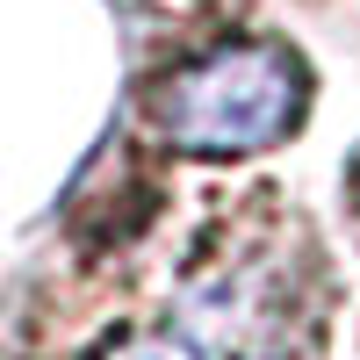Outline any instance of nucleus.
Wrapping results in <instances>:
<instances>
[{
  "label": "nucleus",
  "instance_id": "nucleus-1",
  "mask_svg": "<svg viewBox=\"0 0 360 360\" xmlns=\"http://www.w3.org/2000/svg\"><path fill=\"white\" fill-rule=\"evenodd\" d=\"M303 115V65L274 44H238L188 65L166 94H159V123L173 144L209 159H238V152H259L295 130Z\"/></svg>",
  "mask_w": 360,
  "mask_h": 360
},
{
  "label": "nucleus",
  "instance_id": "nucleus-2",
  "mask_svg": "<svg viewBox=\"0 0 360 360\" xmlns=\"http://www.w3.org/2000/svg\"><path fill=\"white\" fill-rule=\"evenodd\" d=\"M310 303L303 295V274H295V245H238V252H217L202 259L188 281H180V324L217 346L231 360H288L295 346L310 339Z\"/></svg>",
  "mask_w": 360,
  "mask_h": 360
},
{
  "label": "nucleus",
  "instance_id": "nucleus-3",
  "mask_svg": "<svg viewBox=\"0 0 360 360\" xmlns=\"http://www.w3.org/2000/svg\"><path fill=\"white\" fill-rule=\"evenodd\" d=\"M115 360H195V353L180 346V339H137V346H123Z\"/></svg>",
  "mask_w": 360,
  "mask_h": 360
}]
</instances>
